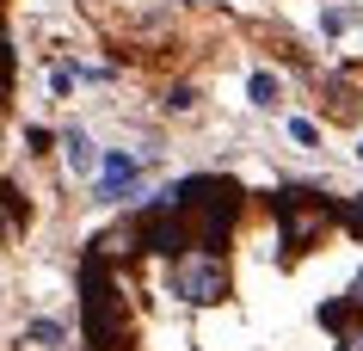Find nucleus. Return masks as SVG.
<instances>
[{"label": "nucleus", "mask_w": 363, "mask_h": 351, "mask_svg": "<svg viewBox=\"0 0 363 351\" xmlns=\"http://www.w3.org/2000/svg\"><path fill=\"white\" fill-rule=\"evenodd\" d=\"M160 204L179 216L191 253H216V247L228 240V228H234V216H240V204H247V191H240L234 179H222V173H191V179H179L172 191H160Z\"/></svg>", "instance_id": "1"}, {"label": "nucleus", "mask_w": 363, "mask_h": 351, "mask_svg": "<svg viewBox=\"0 0 363 351\" xmlns=\"http://www.w3.org/2000/svg\"><path fill=\"white\" fill-rule=\"evenodd\" d=\"M80 327L93 351H130V302L99 253L80 259Z\"/></svg>", "instance_id": "2"}, {"label": "nucleus", "mask_w": 363, "mask_h": 351, "mask_svg": "<svg viewBox=\"0 0 363 351\" xmlns=\"http://www.w3.org/2000/svg\"><path fill=\"white\" fill-rule=\"evenodd\" d=\"M271 216H277V240H284V259H296L326 228V222H339V204L320 191H302V185H284V191L271 197Z\"/></svg>", "instance_id": "3"}, {"label": "nucleus", "mask_w": 363, "mask_h": 351, "mask_svg": "<svg viewBox=\"0 0 363 351\" xmlns=\"http://www.w3.org/2000/svg\"><path fill=\"white\" fill-rule=\"evenodd\" d=\"M172 296H185L191 308H216L228 296V259L222 253H185L172 259Z\"/></svg>", "instance_id": "4"}, {"label": "nucleus", "mask_w": 363, "mask_h": 351, "mask_svg": "<svg viewBox=\"0 0 363 351\" xmlns=\"http://www.w3.org/2000/svg\"><path fill=\"white\" fill-rule=\"evenodd\" d=\"M135 173H142V155H105V173H99V197L117 204V197L135 191Z\"/></svg>", "instance_id": "5"}, {"label": "nucleus", "mask_w": 363, "mask_h": 351, "mask_svg": "<svg viewBox=\"0 0 363 351\" xmlns=\"http://www.w3.org/2000/svg\"><path fill=\"white\" fill-rule=\"evenodd\" d=\"M62 155H68V167H74V173H93V167H99V155H93V142H86V130H68V136H62Z\"/></svg>", "instance_id": "6"}, {"label": "nucleus", "mask_w": 363, "mask_h": 351, "mask_svg": "<svg viewBox=\"0 0 363 351\" xmlns=\"http://www.w3.org/2000/svg\"><path fill=\"white\" fill-rule=\"evenodd\" d=\"M247 93H252V105H265V111H271V105H277V99H284V80H277V74H265V68H252V80H247Z\"/></svg>", "instance_id": "7"}, {"label": "nucleus", "mask_w": 363, "mask_h": 351, "mask_svg": "<svg viewBox=\"0 0 363 351\" xmlns=\"http://www.w3.org/2000/svg\"><path fill=\"white\" fill-rule=\"evenodd\" d=\"M25 339H38V345H62V327H56V321H31Z\"/></svg>", "instance_id": "8"}, {"label": "nucleus", "mask_w": 363, "mask_h": 351, "mask_svg": "<svg viewBox=\"0 0 363 351\" xmlns=\"http://www.w3.org/2000/svg\"><path fill=\"white\" fill-rule=\"evenodd\" d=\"M339 222L351 234H363V197H351V204H339Z\"/></svg>", "instance_id": "9"}, {"label": "nucleus", "mask_w": 363, "mask_h": 351, "mask_svg": "<svg viewBox=\"0 0 363 351\" xmlns=\"http://www.w3.org/2000/svg\"><path fill=\"white\" fill-rule=\"evenodd\" d=\"M50 93H56V99L74 93V68H50Z\"/></svg>", "instance_id": "10"}, {"label": "nucleus", "mask_w": 363, "mask_h": 351, "mask_svg": "<svg viewBox=\"0 0 363 351\" xmlns=\"http://www.w3.org/2000/svg\"><path fill=\"white\" fill-rule=\"evenodd\" d=\"M289 136L302 142V148H314V142H320V130H314V123H308V117H296V123H289Z\"/></svg>", "instance_id": "11"}, {"label": "nucleus", "mask_w": 363, "mask_h": 351, "mask_svg": "<svg viewBox=\"0 0 363 351\" xmlns=\"http://www.w3.org/2000/svg\"><path fill=\"white\" fill-rule=\"evenodd\" d=\"M191 105H197L191 87H172V93H167V111H191Z\"/></svg>", "instance_id": "12"}, {"label": "nucleus", "mask_w": 363, "mask_h": 351, "mask_svg": "<svg viewBox=\"0 0 363 351\" xmlns=\"http://www.w3.org/2000/svg\"><path fill=\"white\" fill-rule=\"evenodd\" d=\"M6 87H13V68H0V105H6Z\"/></svg>", "instance_id": "13"}, {"label": "nucleus", "mask_w": 363, "mask_h": 351, "mask_svg": "<svg viewBox=\"0 0 363 351\" xmlns=\"http://www.w3.org/2000/svg\"><path fill=\"white\" fill-rule=\"evenodd\" d=\"M357 155H363V142H357Z\"/></svg>", "instance_id": "14"}]
</instances>
